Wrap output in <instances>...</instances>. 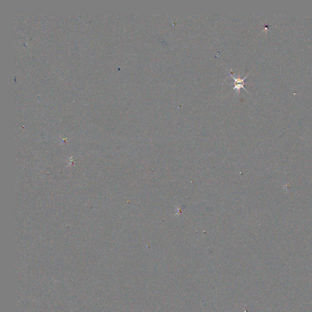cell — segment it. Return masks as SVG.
Here are the masks:
<instances>
[{
  "mask_svg": "<svg viewBox=\"0 0 312 312\" xmlns=\"http://www.w3.org/2000/svg\"><path fill=\"white\" fill-rule=\"evenodd\" d=\"M229 75L231 76L232 78H233V79L234 80V87L233 88V90H236L237 92H238V94L240 93V91L242 88L244 89L245 91H247L248 93H249V91L245 88L244 87V85L245 84V80L247 78L248 76L249 75V73H248L243 78H241L240 77V75H238V77H235L233 74H232V73L231 71L229 73Z\"/></svg>",
  "mask_w": 312,
  "mask_h": 312,
  "instance_id": "cell-1",
  "label": "cell"
}]
</instances>
